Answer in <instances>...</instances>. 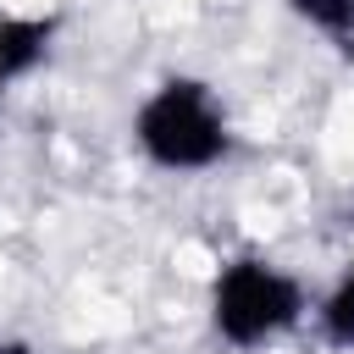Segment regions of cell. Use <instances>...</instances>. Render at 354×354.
<instances>
[{
	"label": "cell",
	"mask_w": 354,
	"mask_h": 354,
	"mask_svg": "<svg viewBox=\"0 0 354 354\" xmlns=\"http://www.w3.org/2000/svg\"><path fill=\"white\" fill-rule=\"evenodd\" d=\"M50 33H55V17H0V94L6 83L28 77L44 61Z\"/></svg>",
	"instance_id": "3957f363"
},
{
	"label": "cell",
	"mask_w": 354,
	"mask_h": 354,
	"mask_svg": "<svg viewBox=\"0 0 354 354\" xmlns=\"http://www.w3.org/2000/svg\"><path fill=\"white\" fill-rule=\"evenodd\" d=\"M133 138L138 149L166 166V171H199L210 160L227 155V122H221V105L210 100L205 83L194 77H171L160 83L138 116H133Z\"/></svg>",
	"instance_id": "6da1fadb"
},
{
	"label": "cell",
	"mask_w": 354,
	"mask_h": 354,
	"mask_svg": "<svg viewBox=\"0 0 354 354\" xmlns=\"http://www.w3.org/2000/svg\"><path fill=\"white\" fill-rule=\"evenodd\" d=\"M299 315H304L299 282L282 277V271H271L266 260H232V266L216 277L210 321H216V332H221L232 348H254V343L288 332Z\"/></svg>",
	"instance_id": "7a4b0ae2"
},
{
	"label": "cell",
	"mask_w": 354,
	"mask_h": 354,
	"mask_svg": "<svg viewBox=\"0 0 354 354\" xmlns=\"http://www.w3.org/2000/svg\"><path fill=\"white\" fill-rule=\"evenodd\" d=\"M321 332H326V343H337V348H354V271L332 288V299L321 304Z\"/></svg>",
	"instance_id": "5b68a950"
},
{
	"label": "cell",
	"mask_w": 354,
	"mask_h": 354,
	"mask_svg": "<svg viewBox=\"0 0 354 354\" xmlns=\"http://www.w3.org/2000/svg\"><path fill=\"white\" fill-rule=\"evenodd\" d=\"M288 6H293V17H304L343 50H354V0H288Z\"/></svg>",
	"instance_id": "277c9868"
},
{
	"label": "cell",
	"mask_w": 354,
	"mask_h": 354,
	"mask_svg": "<svg viewBox=\"0 0 354 354\" xmlns=\"http://www.w3.org/2000/svg\"><path fill=\"white\" fill-rule=\"evenodd\" d=\"M0 354H33L28 343H17V337H0Z\"/></svg>",
	"instance_id": "8992f818"
}]
</instances>
